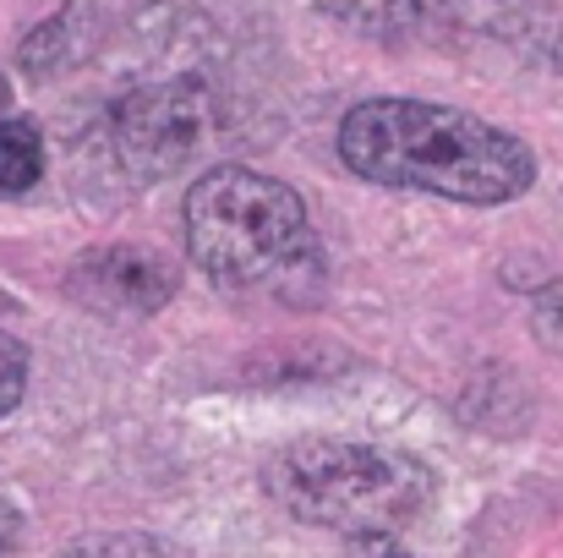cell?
Listing matches in <instances>:
<instances>
[{
  "label": "cell",
  "mask_w": 563,
  "mask_h": 558,
  "mask_svg": "<svg viewBox=\"0 0 563 558\" xmlns=\"http://www.w3.org/2000/svg\"><path fill=\"white\" fill-rule=\"evenodd\" d=\"M531 324H537L542 346H553V351L563 357V280H553L548 291H537V302H531Z\"/></svg>",
  "instance_id": "ba28073f"
},
{
  "label": "cell",
  "mask_w": 563,
  "mask_h": 558,
  "mask_svg": "<svg viewBox=\"0 0 563 558\" xmlns=\"http://www.w3.org/2000/svg\"><path fill=\"white\" fill-rule=\"evenodd\" d=\"M181 285V269L176 258L154 252V247H132V241H115V247H93L71 263L66 274V296L88 313H104V318H154Z\"/></svg>",
  "instance_id": "5b68a950"
},
{
  "label": "cell",
  "mask_w": 563,
  "mask_h": 558,
  "mask_svg": "<svg viewBox=\"0 0 563 558\" xmlns=\"http://www.w3.org/2000/svg\"><path fill=\"white\" fill-rule=\"evenodd\" d=\"M44 176V132L27 116L0 121V192H27Z\"/></svg>",
  "instance_id": "8992f818"
},
{
  "label": "cell",
  "mask_w": 563,
  "mask_h": 558,
  "mask_svg": "<svg viewBox=\"0 0 563 558\" xmlns=\"http://www.w3.org/2000/svg\"><path fill=\"white\" fill-rule=\"evenodd\" d=\"M263 493L301 526L340 537H394L438 493L432 471L367 438H301L263 466Z\"/></svg>",
  "instance_id": "3957f363"
},
{
  "label": "cell",
  "mask_w": 563,
  "mask_h": 558,
  "mask_svg": "<svg viewBox=\"0 0 563 558\" xmlns=\"http://www.w3.org/2000/svg\"><path fill=\"white\" fill-rule=\"evenodd\" d=\"M340 160L351 176L399 192H427L471 208L515 203L537 182L526 138L427 99H367L340 121Z\"/></svg>",
  "instance_id": "6da1fadb"
},
{
  "label": "cell",
  "mask_w": 563,
  "mask_h": 558,
  "mask_svg": "<svg viewBox=\"0 0 563 558\" xmlns=\"http://www.w3.org/2000/svg\"><path fill=\"white\" fill-rule=\"evenodd\" d=\"M345 558H416L399 537H351Z\"/></svg>",
  "instance_id": "30bf717a"
},
{
  "label": "cell",
  "mask_w": 563,
  "mask_h": 558,
  "mask_svg": "<svg viewBox=\"0 0 563 558\" xmlns=\"http://www.w3.org/2000/svg\"><path fill=\"white\" fill-rule=\"evenodd\" d=\"M22 389H27V351H22V340L0 335V422L16 411Z\"/></svg>",
  "instance_id": "52a82bcc"
},
{
  "label": "cell",
  "mask_w": 563,
  "mask_h": 558,
  "mask_svg": "<svg viewBox=\"0 0 563 558\" xmlns=\"http://www.w3.org/2000/svg\"><path fill=\"white\" fill-rule=\"evenodd\" d=\"M187 258L219 291H296L318 269L301 192L246 165H219L187 186Z\"/></svg>",
  "instance_id": "7a4b0ae2"
},
{
  "label": "cell",
  "mask_w": 563,
  "mask_h": 558,
  "mask_svg": "<svg viewBox=\"0 0 563 558\" xmlns=\"http://www.w3.org/2000/svg\"><path fill=\"white\" fill-rule=\"evenodd\" d=\"M22 504L11 499V493H0V558H11L16 548H22Z\"/></svg>",
  "instance_id": "9c48e42d"
},
{
  "label": "cell",
  "mask_w": 563,
  "mask_h": 558,
  "mask_svg": "<svg viewBox=\"0 0 563 558\" xmlns=\"http://www.w3.org/2000/svg\"><path fill=\"white\" fill-rule=\"evenodd\" d=\"M208 127H213V99L197 77L148 83V88L126 94L104 121L115 165L137 182H165L181 165H191Z\"/></svg>",
  "instance_id": "277c9868"
}]
</instances>
